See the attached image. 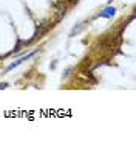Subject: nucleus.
I'll use <instances>...</instances> for the list:
<instances>
[{
	"label": "nucleus",
	"instance_id": "39448f33",
	"mask_svg": "<svg viewBox=\"0 0 136 152\" xmlns=\"http://www.w3.org/2000/svg\"><path fill=\"white\" fill-rule=\"evenodd\" d=\"M108 2H110V3H111V2H113V0H108Z\"/></svg>",
	"mask_w": 136,
	"mask_h": 152
},
{
	"label": "nucleus",
	"instance_id": "7ed1b4c3",
	"mask_svg": "<svg viewBox=\"0 0 136 152\" xmlns=\"http://www.w3.org/2000/svg\"><path fill=\"white\" fill-rule=\"evenodd\" d=\"M82 26H84V23H80L79 26H74V28H73V31H71V34H70V36H76V34L80 31V30H82Z\"/></svg>",
	"mask_w": 136,
	"mask_h": 152
},
{
	"label": "nucleus",
	"instance_id": "20e7f679",
	"mask_svg": "<svg viewBox=\"0 0 136 152\" xmlns=\"http://www.w3.org/2000/svg\"><path fill=\"white\" fill-rule=\"evenodd\" d=\"M8 87V84H0V88H6Z\"/></svg>",
	"mask_w": 136,
	"mask_h": 152
},
{
	"label": "nucleus",
	"instance_id": "f257e3e1",
	"mask_svg": "<svg viewBox=\"0 0 136 152\" xmlns=\"http://www.w3.org/2000/svg\"><path fill=\"white\" fill-rule=\"evenodd\" d=\"M37 51H33V53H30V54H26V56H23V58H20V59H17L16 62H12V64L8 67V68H6V70H8V72H11V70H14V68L16 67H19L20 64H22V62H25V61H28V59H31L33 56H34V54H36Z\"/></svg>",
	"mask_w": 136,
	"mask_h": 152
},
{
	"label": "nucleus",
	"instance_id": "f03ea898",
	"mask_svg": "<svg viewBox=\"0 0 136 152\" xmlns=\"http://www.w3.org/2000/svg\"><path fill=\"white\" fill-rule=\"evenodd\" d=\"M114 14H116V8L114 6H107V8L104 10V11H101V17H105V19H110V17H113Z\"/></svg>",
	"mask_w": 136,
	"mask_h": 152
}]
</instances>
